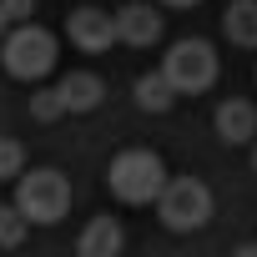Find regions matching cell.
Returning a JSON list of instances; mask_svg holds the SVG:
<instances>
[{
	"instance_id": "obj_1",
	"label": "cell",
	"mask_w": 257,
	"mask_h": 257,
	"mask_svg": "<svg viewBox=\"0 0 257 257\" xmlns=\"http://www.w3.org/2000/svg\"><path fill=\"white\" fill-rule=\"evenodd\" d=\"M106 187H111V197L126 202V207H152V202L162 197V187H167V162H162L157 152H147V147H132V152L111 157Z\"/></svg>"
},
{
	"instance_id": "obj_2",
	"label": "cell",
	"mask_w": 257,
	"mask_h": 257,
	"mask_svg": "<svg viewBox=\"0 0 257 257\" xmlns=\"http://www.w3.org/2000/svg\"><path fill=\"white\" fill-rule=\"evenodd\" d=\"M56 36L46 31V26H36V21H26V26H11L6 31V41H0V66H6V76H16V81H46L51 71H56Z\"/></svg>"
},
{
	"instance_id": "obj_3",
	"label": "cell",
	"mask_w": 257,
	"mask_h": 257,
	"mask_svg": "<svg viewBox=\"0 0 257 257\" xmlns=\"http://www.w3.org/2000/svg\"><path fill=\"white\" fill-rule=\"evenodd\" d=\"M16 207L26 212L31 227H56L71 212V182H66V172H56V167L21 172L16 177Z\"/></svg>"
},
{
	"instance_id": "obj_4",
	"label": "cell",
	"mask_w": 257,
	"mask_h": 257,
	"mask_svg": "<svg viewBox=\"0 0 257 257\" xmlns=\"http://www.w3.org/2000/svg\"><path fill=\"white\" fill-rule=\"evenodd\" d=\"M152 207H157L162 227H172V232H202L212 222V212H217L212 187L202 177H167V187H162V197Z\"/></svg>"
},
{
	"instance_id": "obj_5",
	"label": "cell",
	"mask_w": 257,
	"mask_h": 257,
	"mask_svg": "<svg viewBox=\"0 0 257 257\" xmlns=\"http://www.w3.org/2000/svg\"><path fill=\"white\" fill-rule=\"evenodd\" d=\"M217 71H222V66H217L212 41H197V36L177 41V46L167 51V61H162V76L172 81L177 96H202V91H212Z\"/></svg>"
},
{
	"instance_id": "obj_6",
	"label": "cell",
	"mask_w": 257,
	"mask_h": 257,
	"mask_svg": "<svg viewBox=\"0 0 257 257\" xmlns=\"http://www.w3.org/2000/svg\"><path fill=\"white\" fill-rule=\"evenodd\" d=\"M66 36H71L76 51L106 56V51L116 46V21H111V11H101V6H81V11L66 16Z\"/></svg>"
},
{
	"instance_id": "obj_7",
	"label": "cell",
	"mask_w": 257,
	"mask_h": 257,
	"mask_svg": "<svg viewBox=\"0 0 257 257\" xmlns=\"http://www.w3.org/2000/svg\"><path fill=\"white\" fill-rule=\"evenodd\" d=\"M111 21H116V41H121V46L147 51V46L162 41V11H152L147 0H126V6H121Z\"/></svg>"
},
{
	"instance_id": "obj_8",
	"label": "cell",
	"mask_w": 257,
	"mask_h": 257,
	"mask_svg": "<svg viewBox=\"0 0 257 257\" xmlns=\"http://www.w3.org/2000/svg\"><path fill=\"white\" fill-rule=\"evenodd\" d=\"M212 126H217V137H222L227 147H247V142H257V106L242 101V96H232V101L217 106Z\"/></svg>"
},
{
	"instance_id": "obj_9",
	"label": "cell",
	"mask_w": 257,
	"mask_h": 257,
	"mask_svg": "<svg viewBox=\"0 0 257 257\" xmlns=\"http://www.w3.org/2000/svg\"><path fill=\"white\" fill-rule=\"evenodd\" d=\"M121 247H126V232L116 217H91L76 237V257H121Z\"/></svg>"
},
{
	"instance_id": "obj_10",
	"label": "cell",
	"mask_w": 257,
	"mask_h": 257,
	"mask_svg": "<svg viewBox=\"0 0 257 257\" xmlns=\"http://www.w3.org/2000/svg\"><path fill=\"white\" fill-rule=\"evenodd\" d=\"M56 96H61L66 111H96V106L106 101V81H101L96 71H71V76L56 81Z\"/></svg>"
},
{
	"instance_id": "obj_11",
	"label": "cell",
	"mask_w": 257,
	"mask_h": 257,
	"mask_svg": "<svg viewBox=\"0 0 257 257\" xmlns=\"http://www.w3.org/2000/svg\"><path fill=\"white\" fill-rule=\"evenodd\" d=\"M222 31H227L232 46L257 51V0H227V11H222Z\"/></svg>"
},
{
	"instance_id": "obj_12",
	"label": "cell",
	"mask_w": 257,
	"mask_h": 257,
	"mask_svg": "<svg viewBox=\"0 0 257 257\" xmlns=\"http://www.w3.org/2000/svg\"><path fill=\"white\" fill-rule=\"evenodd\" d=\"M132 101H137L142 111H152V116H167V111H172V101H177V91H172V81H167L162 71H152V76H137Z\"/></svg>"
},
{
	"instance_id": "obj_13",
	"label": "cell",
	"mask_w": 257,
	"mask_h": 257,
	"mask_svg": "<svg viewBox=\"0 0 257 257\" xmlns=\"http://www.w3.org/2000/svg\"><path fill=\"white\" fill-rule=\"evenodd\" d=\"M26 232H31V222H26V212L16 207V202H0V247H21L26 242Z\"/></svg>"
},
{
	"instance_id": "obj_14",
	"label": "cell",
	"mask_w": 257,
	"mask_h": 257,
	"mask_svg": "<svg viewBox=\"0 0 257 257\" xmlns=\"http://www.w3.org/2000/svg\"><path fill=\"white\" fill-rule=\"evenodd\" d=\"M26 172V147L16 137H0V182H16Z\"/></svg>"
},
{
	"instance_id": "obj_15",
	"label": "cell",
	"mask_w": 257,
	"mask_h": 257,
	"mask_svg": "<svg viewBox=\"0 0 257 257\" xmlns=\"http://www.w3.org/2000/svg\"><path fill=\"white\" fill-rule=\"evenodd\" d=\"M56 116H66L56 86H51V91H31V121H56Z\"/></svg>"
},
{
	"instance_id": "obj_16",
	"label": "cell",
	"mask_w": 257,
	"mask_h": 257,
	"mask_svg": "<svg viewBox=\"0 0 257 257\" xmlns=\"http://www.w3.org/2000/svg\"><path fill=\"white\" fill-rule=\"evenodd\" d=\"M0 11H6L11 26H26V21H36V0H0Z\"/></svg>"
},
{
	"instance_id": "obj_17",
	"label": "cell",
	"mask_w": 257,
	"mask_h": 257,
	"mask_svg": "<svg viewBox=\"0 0 257 257\" xmlns=\"http://www.w3.org/2000/svg\"><path fill=\"white\" fill-rule=\"evenodd\" d=\"M232 257H257V242H242V247H237Z\"/></svg>"
},
{
	"instance_id": "obj_18",
	"label": "cell",
	"mask_w": 257,
	"mask_h": 257,
	"mask_svg": "<svg viewBox=\"0 0 257 257\" xmlns=\"http://www.w3.org/2000/svg\"><path fill=\"white\" fill-rule=\"evenodd\" d=\"M162 6H172V11H187V6H197V0H162Z\"/></svg>"
},
{
	"instance_id": "obj_19",
	"label": "cell",
	"mask_w": 257,
	"mask_h": 257,
	"mask_svg": "<svg viewBox=\"0 0 257 257\" xmlns=\"http://www.w3.org/2000/svg\"><path fill=\"white\" fill-rule=\"evenodd\" d=\"M6 31H11V21H6V11H0V41H6Z\"/></svg>"
},
{
	"instance_id": "obj_20",
	"label": "cell",
	"mask_w": 257,
	"mask_h": 257,
	"mask_svg": "<svg viewBox=\"0 0 257 257\" xmlns=\"http://www.w3.org/2000/svg\"><path fill=\"white\" fill-rule=\"evenodd\" d=\"M252 172H257V142H252Z\"/></svg>"
}]
</instances>
